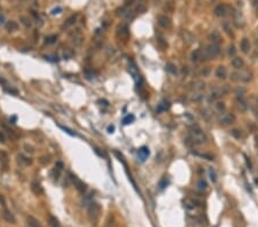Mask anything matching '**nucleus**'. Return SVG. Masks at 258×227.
Segmentation results:
<instances>
[{"label":"nucleus","instance_id":"1","mask_svg":"<svg viewBox=\"0 0 258 227\" xmlns=\"http://www.w3.org/2000/svg\"><path fill=\"white\" fill-rule=\"evenodd\" d=\"M189 135H190V140L193 143H197V144H202L206 141V135L205 133L198 127V126H194L190 128L189 131Z\"/></svg>","mask_w":258,"mask_h":227},{"label":"nucleus","instance_id":"2","mask_svg":"<svg viewBox=\"0 0 258 227\" xmlns=\"http://www.w3.org/2000/svg\"><path fill=\"white\" fill-rule=\"evenodd\" d=\"M220 53V47L218 44L211 42L210 45L206 46V48L202 52V60H209L212 57H216Z\"/></svg>","mask_w":258,"mask_h":227},{"label":"nucleus","instance_id":"3","mask_svg":"<svg viewBox=\"0 0 258 227\" xmlns=\"http://www.w3.org/2000/svg\"><path fill=\"white\" fill-rule=\"evenodd\" d=\"M100 213H101V208L97 203H91L89 206H88V210H87V214H88V218L92 222H96L100 218Z\"/></svg>","mask_w":258,"mask_h":227},{"label":"nucleus","instance_id":"4","mask_svg":"<svg viewBox=\"0 0 258 227\" xmlns=\"http://www.w3.org/2000/svg\"><path fill=\"white\" fill-rule=\"evenodd\" d=\"M230 79L233 81H243V83H248L250 80V73L245 70L243 71H235L230 73Z\"/></svg>","mask_w":258,"mask_h":227},{"label":"nucleus","instance_id":"5","mask_svg":"<svg viewBox=\"0 0 258 227\" xmlns=\"http://www.w3.org/2000/svg\"><path fill=\"white\" fill-rule=\"evenodd\" d=\"M235 116L230 112H222L219 117H218V122L222 125H229V124H233L235 122Z\"/></svg>","mask_w":258,"mask_h":227},{"label":"nucleus","instance_id":"6","mask_svg":"<svg viewBox=\"0 0 258 227\" xmlns=\"http://www.w3.org/2000/svg\"><path fill=\"white\" fill-rule=\"evenodd\" d=\"M235 104L240 112H245L248 110V102L244 100V97L242 95H237V97L235 100Z\"/></svg>","mask_w":258,"mask_h":227},{"label":"nucleus","instance_id":"7","mask_svg":"<svg viewBox=\"0 0 258 227\" xmlns=\"http://www.w3.org/2000/svg\"><path fill=\"white\" fill-rule=\"evenodd\" d=\"M228 11H229V8H228L226 5H224V3H220V5L216 6V8H214V10H213V13H214L217 16H219V17L226 16V15L228 14Z\"/></svg>","mask_w":258,"mask_h":227},{"label":"nucleus","instance_id":"8","mask_svg":"<svg viewBox=\"0 0 258 227\" xmlns=\"http://www.w3.org/2000/svg\"><path fill=\"white\" fill-rule=\"evenodd\" d=\"M117 36H118L120 39L126 40V39L128 38V36H130V31H128L127 25H125V24L119 25L118 29H117Z\"/></svg>","mask_w":258,"mask_h":227},{"label":"nucleus","instance_id":"9","mask_svg":"<svg viewBox=\"0 0 258 227\" xmlns=\"http://www.w3.org/2000/svg\"><path fill=\"white\" fill-rule=\"evenodd\" d=\"M128 72L133 76V78L135 79V81H136V83H138L139 80L141 81V78H140V75H139L138 68H136V65L134 64V62H132V61H130V63H128Z\"/></svg>","mask_w":258,"mask_h":227},{"label":"nucleus","instance_id":"10","mask_svg":"<svg viewBox=\"0 0 258 227\" xmlns=\"http://www.w3.org/2000/svg\"><path fill=\"white\" fill-rule=\"evenodd\" d=\"M70 177H71V180L73 181L75 187L77 188V190L80 191V193H85V190H86V185L84 183V181L79 180L77 177H75V175H72V174H70Z\"/></svg>","mask_w":258,"mask_h":227},{"label":"nucleus","instance_id":"11","mask_svg":"<svg viewBox=\"0 0 258 227\" xmlns=\"http://www.w3.org/2000/svg\"><path fill=\"white\" fill-rule=\"evenodd\" d=\"M157 22L164 29H170L171 28V19L167 16H165V15H159L157 17Z\"/></svg>","mask_w":258,"mask_h":227},{"label":"nucleus","instance_id":"12","mask_svg":"<svg viewBox=\"0 0 258 227\" xmlns=\"http://www.w3.org/2000/svg\"><path fill=\"white\" fill-rule=\"evenodd\" d=\"M181 37H182V39H183L188 45H190V44H193V42L195 41L194 36H193L189 31H187V30H182V31H181Z\"/></svg>","mask_w":258,"mask_h":227},{"label":"nucleus","instance_id":"13","mask_svg":"<svg viewBox=\"0 0 258 227\" xmlns=\"http://www.w3.org/2000/svg\"><path fill=\"white\" fill-rule=\"evenodd\" d=\"M149 156V149L147 147H141L138 151V157L140 158L141 162H144Z\"/></svg>","mask_w":258,"mask_h":227},{"label":"nucleus","instance_id":"14","mask_svg":"<svg viewBox=\"0 0 258 227\" xmlns=\"http://www.w3.org/2000/svg\"><path fill=\"white\" fill-rule=\"evenodd\" d=\"M190 60L193 61V62H198V61H201L202 60V49L201 48H196V49H194L193 50V53H191V55H190Z\"/></svg>","mask_w":258,"mask_h":227},{"label":"nucleus","instance_id":"15","mask_svg":"<svg viewBox=\"0 0 258 227\" xmlns=\"http://www.w3.org/2000/svg\"><path fill=\"white\" fill-rule=\"evenodd\" d=\"M31 190L33 191V194H36V195H41L42 193H44V189H42V187H41V185L39 183V182H37V181H33L32 183H31Z\"/></svg>","mask_w":258,"mask_h":227},{"label":"nucleus","instance_id":"16","mask_svg":"<svg viewBox=\"0 0 258 227\" xmlns=\"http://www.w3.org/2000/svg\"><path fill=\"white\" fill-rule=\"evenodd\" d=\"M227 76V70L224 65H219L216 70V77L219 78V79H225Z\"/></svg>","mask_w":258,"mask_h":227},{"label":"nucleus","instance_id":"17","mask_svg":"<svg viewBox=\"0 0 258 227\" xmlns=\"http://www.w3.org/2000/svg\"><path fill=\"white\" fill-rule=\"evenodd\" d=\"M2 217H3V219H5L7 222H9V224H15V221H16L14 214H13L10 211H8V210H5V211L2 212Z\"/></svg>","mask_w":258,"mask_h":227},{"label":"nucleus","instance_id":"18","mask_svg":"<svg viewBox=\"0 0 258 227\" xmlns=\"http://www.w3.org/2000/svg\"><path fill=\"white\" fill-rule=\"evenodd\" d=\"M243 64H244V62H243V58H242V57L234 56V57L232 58V65H233V68H235V69H241V68L243 66Z\"/></svg>","mask_w":258,"mask_h":227},{"label":"nucleus","instance_id":"19","mask_svg":"<svg viewBox=\"0 0 258 227\" xmlns=\"http://www.w3.org/2000/svg\"><path fill=\"white\" fill-rule=\"evenodd\" d=\"M224 93H225V91H222L221 88H217V87H214V88H212V89H211V96H210V100H216V99L220 97Z\"/></svg>","mask_w":258,"mask_h":227},{"label":"nucleus","instance_id":"20","mask_svg":"<svg viewBox=\"0 0 258 227\" xmlns=\"http://www.w3.org/2000/svg\"><path fill=\"white\" fill-rule=\"evenodd\" d=\"M209 38H210V40H211L213 44H219L220 40H221V36H220V33H219L218 31H212V32L210 33Z\"/></svg>","mask_w":258,"mask_h":227},{"label":"nucleus","instance_id":"21","mask_svg":"<svg viewBox=\"0 0 258 227\" xmlns=\"http://www.w3.org/2000/svg\"><path fill=\"white\" fill-rule=\"evenodd\" d=\"M241 50L244 54L249 53V50H250V41H249V39H247V38L242 39V41H241Z\"/></svg>","mask_w":258,"mask_h":227},{"label":"nucleus","instance_id":"22","mask_svg":"<svg viewBox=\"0 0 258 227\" xmlns=\"http://www.w3.org/2000/svg\"><path fill=\"white\" fill-rule=\"evenodd\" d=\"M183 204L187 209H195L197 206V201H194V199H190V198H186L183 199Z\"/></svg>","mask_w":258,"mask_h":227},{"label":"nucleus","instance_id":"23","mask_svg":"<svg viewBox=\"0 0 258 227\" xmlns=\"http://www.w3.org/2000/svg\"><path fill=\"white\" fill-rule=\"evenodd\" d=\"M203 97H204V95H203V93H202L201 91L194 92V93L190 95V100L194 101V102H198V101H201Z\"/></svg>","mask_w":258,"mask_h":227},{"label":"nucleus","instance_id":"24","mask_svg":"<svg viewBox=\"0 0 258 227\" xmlns=\"http://www.w3.org/2000/svg\"><path fill=\"white\" fill-rule=\"evenodd\" d=\"M26 221H28V225H29V227H41L40 226V222L36 219V218H33V217H28V219H26Z\"/></svg>","mask_w":258,"mask_h":227},{"label":"nucleus","instance_id":"25","mask_svg":"<svg viewBox=\"0 0 258 227\" xmlns=\"http://www.w3.org/2000/svg\"><path fill=\"white\" fill-rule=\"evenodd\" d=\"M76 19H77V15H72V16H70L67 21H65V23L62 25V29H64V28H69V26H71L72 24H75V22H76Z\"/></svg>","mask_w":258,"mask_h":227},{"label":"nucleus","instance_id":"26","mask_svg":"<svg viewBox=\"0 0 258 227\" xmlns=\"http://www.w3.org/2000/svg\"><path fill=\"white\" fill-rule=\"evenodd\" d=\"M165 68H166V71L169 73H171V75H177L178 73V69H177L175 64H173V63H167Z\"/></svg>","mask_w":258,"mask_h":227},{"label":"nucleus","instance_id":"27","mask_svg":"<svg viewBox=\"0 0 258 227\" xmlns=\"http://www.w3.org/2000/svg\"><path fill=\"white\" fill-rule=\"evenodd\" d=\"M48 222H49V225H50L52 227H61L58 219H57L56 217H54V216H49V218H48Z\"/></svg>","mask_w":258,"mask_h":227},{"label":"nucleus","instance_id":"28","mask_svg":"<svg viewBox=\"0 0 258 227\" xmlns=\"http://www.w3.org/2000/svg\"><path fill=\"white\" fill-rule=\"evenodd\" d=\"M6 29L8 31H16L18 29V24L16 22H14V21H10V22H8L6 24Z\"/></svg>","mask_w":258,"mask_h":227},{"label":"nucleus","instance_id":"29","mask_svg":"<svg viewBox=\"0 0 258 227\" xmlns=\"http://www.w3.org/2000/svg\"><path fill=\"white\" fill-rule=\"evenodd\" d=\"M203 88H204V83H203L202 80H197V81H195V83L193 84V89H194V92L201 91V89H203Z\"/></svg>","mask_w":258,"mask_h":227},{"label":"nucleus","instance_id":"30","mask_svg":"<svg viewBox=\"0 0 258 227\" xmlns=\"http://www.w3.org/2000/svg\"><path fill=\"white\" fill-rule=\"evenodd\" d=\"M134 116L131 114V115H127V116H125L124 118H123V124L124 125H128V124H131V123H133L134 122Z\"/></svg>","mask_w":258,"mask_h":227},{"label":"nucleus","instance_id":"31","mask_svg":"<svg viewBox=\"0 0 258 227\" xmlns=\"http://www.w3.org/2000/svg\"><path fill=\"white\" fill-rule=\"evenodd\" d=\"M169 103L167 102H162V103H159L158 104V107H157V111H165V110H167L169 109Z\"/></svg>","mask_w":258,"mask_h":227},{"label":"nucleus","instance_id":"32","mask_svg":"<svg viewBox=\"0 0 258 227\" xmlns=\"http://www.w3.org/2000/svg\"><path fill=\"white\" fill-rule=\"evenodd\" d=\"M21 21H22V23L26 26V28H30L31 25H32V23H31V19L29 18V17H26V16H22L21 17Z\"/></svg>","mask_w":258,"mask_h":227},{"label":"nucleus","instance_id":"33","mask_svg":"<svg viewBox=\"0 0 258 227\" xmlns=\"http://www.w3.org/2000/svg\"><path fill=\"white\" fill-rule=\"evenodd\" d=\"M230 134L235 138V139H241V136H242V134H241V131L240 130H237V128H234V130H232L230 131Z\"/></svg>","mask_w":258,"mask_h":227},{"label":"nucleus","instance_id":"34","mask_svg":"<svg viewBox=\"0 0 258 227\" xmlns=\"http://www.w3.org/2000/svg\"><path fill=\"white\" fill-rule=\"evenodd\" d=\"M251 110L256 117H258V102H251Z\"/></svg>","mask_w":258,"mask_h":227},{"label":"nucleus","instance_id":"35","mask_svg":"<svg viewBox=\"0 0 258 227\" xmlns=\"http://www.w3.org/2000/svg\"><path fill=\"white\" fill-rule=\"evenodd\" d=\"M56 39H57V37H56L55 34H52V36L46 37L45 42H46V44H53V42H55V40H56Z\"/></svg>","mask_w":258,"mask_h":227},{"label":"nucleus","instance_id":"36","mask_svg":"<svg viewBox=\"0 0 258 227\" xmlns=\"http://www.w3.org/2000/svg\"><path fill=\"white\" fill-rule=\"evenodd\" d=\"M157 42H158V45L162 47V48H166L167 47V42L164 40V38H162V37H158L157 38Z\"/></svg>","mask_w":258,"mask_h":227},{"label":"nucleus","instance_id":"37","mask_svg":"<svg viewBox=\"0 0 258 227\" xmlns=\"http://www.w3.org/2000/svg\"><path fill=\"white\" fill-rule=\"evenodd\" d=\"M50 178H53L54 180L56 179L57 180V178H58V175H60V170H57V169H54V170H52L50 171Z\"/></svg>","mask_w":258,"mask_h":227},{"label":"nucleus","instance_id":"38","mask_svg":"<svg viewBox=\"0 0 258 227\" xmlns=\"http://www.w3.org/2000/svg\"><path fill=\"white\" fill-rule=\"evenodd\" d=\"M197 187L201 189V190H204V189H206V187H208V185H206V181L205 180H203V179H201L200 181H198V183H197Z\"/></svg>","mask_w":258,"mask_h":227},{"label":"nucleus","instance_id":"39","mask_svg":"<svg viewBox=\"0 0 258 227\" xmlns=\"http://www.w3.org/2000/svg\"><path fill=\"white\" fill-rule=\"evenodd\" d=\"M224 30L228 33V34H230V36H233V32H232V28H230V24L228 23V22H225L224 23Z\"/></svg>","mask_w":258,"mask_h":227},{"label":"nucleus","instance_id":"40","mask_svg":"<svg viewBox=\"0 0 258 227\" xmlns=\"http://www.w3.org/2000/svg\"><path fill=\"white\" fill-rule=\"evenodd\" d=\"M227 53H228L229 56H234L235 53H236L235 46H234V45H229V46H228V49H227Z\"/></svg>","mask_w":258,"mask_h":227},{"label":"nucleus","instance_id":"41","mask_svg":"<svg viewBox=\"0 0 258 227\" xmlns=\"http://www.w3.org/2000/svg\"><path fill=\"white\" fill-rule=\"evenodd\" d=\"M81 39H83V37L80 36V34H78V36H75V38H73V44L75 45H77V46H79L80 44H81Z\"/></svg>","mask_w":258,"mask_h":227},{"label":"nucleus","instance_id":"42","mask_svg":"<svg viewBox=\"0 0 258 227\" xmlns=\"http://www.w3.org/2000/svg\"><path fill=\"white\" fill-rule=\"evenodd\" d=\"M58 126H60V127H61V128H62L63 131H65L67 133H69L70 135H76V133H73V131H71L70 128H68V127H65V126H63V125H58Z\"/></svg>","mask_w":258,"mask_h":227},{"label":"nucleus","instance_id":"43","mask_svg":"<svg viewBox=\"0 0 258 227\" xmlns=\"http://www.w3.org/2000/svg\"><path fill=\"white\" fill-rule=\"evenodd\" d=\"M166 185H167V180H166V178H164V179L161 180V182H159V189H164V188L166 187Z\"/></svg>","mask_w":258,"mask_h":227},{"label":"nucleus","instance_id":"44","mask_svg":"<svg viewBox=\"0 0 258 227\" xmlns=\"http://www.w3.org/2000/svg\"><path fill=\"white\" fill-rule=\"evenodd\" d=\"M216 107H217V109H218L219 111L225 110V104H224V102H218V103L216 104Z\"/></svg>","mask_w":258,"mask_h":227},{"label":"nucleus","instance_id":"45","mask_svg":"<svg viewBox=\"0 0 258 227\" xmlns=\"http://www.w3.org/2000/svg\"><path fill=\"white\" fill-rule=\"evenodd\" d=\"M40 163L41 164H44V165H46V164H48L49 163V157H46V156H42L41 158H40Z\"/></svg>","mask_w":258,"mask_h":227},{"label":"nucleus","instance_id":"46","mask_svg":"<svg viewBox=\"0 0 258 227\" xmlns=\"http://www.w3.org/2000/svg\"><path fill=\"white\" fill-rule=\"evenodd\" d=\"M209 174H210V179H211L212 181H216V173H214V171H213L212 169H210Z\"/></svg>","mask_w":258,"mask_h":227},{"label":"nucleus","instance_id":"47","mask_svg":"<svg viewBox=\"0 0 258 227\" xmlns=\"http://www.w3.org/2000/svg\"><path fill=\"white\" fill-rule=\"evenodd\" d=\"M61 11H62V8H61V7H56V8H54V9L50 11V14L55 15V14H60Z\"/></svg>","mask_w":258,"mask_h":227},{"label":"nucleus","instance_id":"48","mask_svg":"<svg viewBox=\"0 0 258 227\" xmlns=\"http://www.w3.org/2000/svg\"><path fill=\"white\" fill-rule=\"evenodd\" d=\"M71 56H72V53H71V52H69V50H65V52L63 53V57H64V58H67V60H68V58H70Z\"/></svg>","mask_w":258,"mask_h":227},{"label":"nucleus","instance_id":"49","mask_svg":"<svg viewBox=\"0 0 258 227\" xmlns=\"http://www.w3.org/2000/svg\"><path fill=\"white\" fill-rule=\"evenodd\" d=\"M63 166H64V165H63V163H62V162H57V163H56V165H55V169H57V170H60V171H61V170L63 169Z\"/></svg>","mask_w":258,"mask_h":227},{"label":"nucleus","instance_id":"50","mask_svg":"<svg viewBox=\"0 0 258 227\" xmlns=\"http://www.w3.org/2000/svg\"><path fill=\"white\" fill-rule=\"evenodd\" d=\"M5 141H6V138H5V134L0 131V142L1 143H5Z\"/></svg>","mask_w":258,"mask_h":227},{"label":"nucleus","instance_id":"51","mask_svg":"<svg viewBox=\"0 0 258 227\" xmlns=\"http://www.w3.org/2000/svg\"><path fill=\"white\" fill-rule=\"evenodd\" d=\"M209 72H210V69L206 66V68H204V70L202 71V75H203V76H208V75H209Z\"/></svg>","mask_w":258,"mask_h":227},{"label":"nucleus","instance_id":"52","mask_svg":"<svg viewBox=\"0 0 258 227\" xmlns=\"http://www.w3.org/2000/svg\"><path fill=\"white\" fill-rule=\"evenodd\" d=\"M114 131H115V126H114V125L108 126V132H109V133H112Z\"/></svg>","mask_w":258,"mask_h":227},{"label":"nucleus","instance_id":"53","mask_svg":"<svg viewBox=\"0 0 258 227\" xmlns=\"http://www.w3.org/2000/svg\"><path fill=\"white\" fill-rule=\"evenodd\" d=\"M0 204L1 205H5L6 204V202H5V198H3V196L0 194Z\"/></svg>","mask_w":258,"mask_h":227},{"label":"nucleus","instance_id":"54","mask_svg":"<svg viewBox=\"0 0 258 227\" xmlns=\"http://www.w3.org/2000/svg\"><path fill=\"white\" fill-rule=\"evenodd\" d=\"M3 22H5V16L0 14V24H3Z\"/></svg>","mask_w":258,"mask_h":227},{"label":"nucleus","instance_id":"55","mask_svg":"<svg viewBox=\"0 0 258 227\" xmlns=\"http://www.w3.org/2000/svg\"><path fill=\"white\" fill-rule=\"evenodd\" d=\"M253 7L256 8V10H258V0H255L253 1Z\"/></svg>","mask_w":258,"mask_h":227}]
</instances>
